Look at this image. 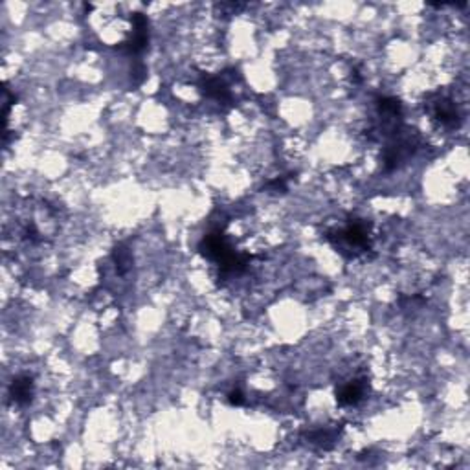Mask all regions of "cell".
<instances>
[{"instance_id": "4", "label": "cell", "mask_w": 470, "mask_h": 470, "mask_svg": "<svg viewBox=\"0 0 470 470\" xmlns=\"http://www.w3.org/2000/svg\"><path fill=\"white\" fill-rule=\"evenodd\" d=\"M132 35L129 41L121 44V48L130 54V56H140L142 51L147 48V41H149V20L142 13L132 15Z\"/></svg>"}, {"instance_id": "9", "label": "cell", "mask_w": 470, "mask_h": 470, "mask_svg": "<svg viewBox=\"0 0 470 470\" xmlns=\"http://www.w3.org/2000/svg\"><path fill=\"white\" fill-rule=\"evenodd\" d=\"M114 261H116V268L118 271L123 274V272L127 271L130 266V256L129 252L125 250V248H116L114 250Z\"/></svg>"}, {"instance_id": "3", "label": "cell", "mask_w": 470, "mask_h": 470, "mask_svg": "<svg viewBox=\"0 0 470 470\" xmlns=\"http://www.w3.org/2000/svg\"><path fill=\"white\" fill-rule=\"evenodd\" d=\"M426 109H428L433 120H438L447 129H457L461 120H463L459 103L452 98L450 94H432L428 98V103H426Z\"/></svg>"}, {"instance_id": "8", "label": "cell", "mask_w": 470, "mask_h": 470, "mask_svg": "<svg viewBox=\"0 0 470 470\" xmlns=\"http://www.w3.org/2000/svg\"><path fill=\"white\" fill-rule=\"evenodd\" d=\"M309 439H311V443H314V445H318V447H323V448H330L333 447V443H335L336 439V432L335 430H316V432H312L311 435H309Z\"/></svg>"}, {"instance_id": "10", "label": "cell", "mask_w": 470, "mask_h": 470, "mask_svg": "<svg viewBox=\"0 0 470 470\" xmlns=\"http://www.w3.org/2000/svg\"><path fill=\"white\" fill-rule=\"evenodd\" d=\"M228 400H230V402H232V404L241 406L242 402H245V397H242L241 391H232V393H230V395H228Z\"/></svg>"}, {"instance_id": "6", "label": "cell", "mask_w": 470, "mask_h": 470, "mask_svg": "<svg viewBox=\"0 0 470 470\" xmlns=\"http://www.w3.org/2000/svg\"><path fill=\"white\" fill-rule=\"evenodd\" d=\"M10 397L15 404H30L33 397V378L30 377V375H19V377H15L10 386Z\"/></svg>"}, {"instance_id": "1", "label": "cell", "mask_w": 470, "mask_h": 470, "mask_svg": "<svg viewBox=\"0 0 470 470\" xmlns=\"http://www.w3.org/2000/svg\"><path fill=\"white\" fill-rule=\"evenodd\" d=\"M200 252L221 268L223 274H241L247 265L250 263V257L237 254L230 247V242L226 241L223 232H211L208 233L202 242H200Z\"/></svg>"}, {"instance_id": "2", "label": "cell", "mask_w": 470, "mask_h": 470, "mask_svg": "<svg viewBox=\"0 0 470 470\" xmlns=\"http://www.w3.org/2000/svg\"><path fill=\"white\" fill-rule=\"evenodd\" d=\"M333 247L347 256H359L371 248V226L366 221L354 219L327 235Z\"/></svg>"}, {"instance_id": "7", "label": "cell", "mask_w": 470, "mask_h": 470, "mask_svg": "<svg viewBox=\"0 0 470 470\" xmlns=\"http://www.w3.org/2000/svg\"><path fill=\"white\" fill-rule=\"evenodd\" d=\"M364 395H366V382L357 378V381H350L347 384H344L338 390L336 399H338L342 406H354L364 399Z\"/></svg>"}, {"instance_id": "5", "label": "cell", "mask_w": 470, "mask_h": 470, "mask_svg": "<svg viewBox=\"0 0 470 470\" xmlns=\"http://www.w3.org/2000/svg\"><path fill=\"white\" fill-rule=\"evenodd\" d=\"M200 89L204 90L208 98L215 99L217 103H230L232 101V94H230L228 85L223 78H215V75H202L200 78Z\"/></svg>"}]
</instances>
